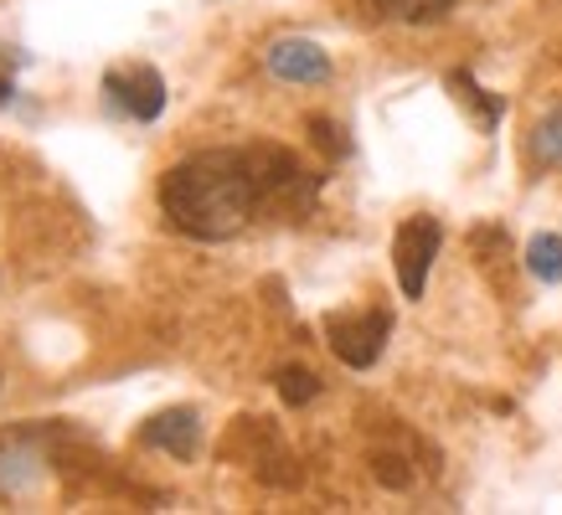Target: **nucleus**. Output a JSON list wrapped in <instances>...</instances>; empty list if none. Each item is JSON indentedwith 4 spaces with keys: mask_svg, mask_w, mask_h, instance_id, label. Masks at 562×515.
I'll list each match as a JSON object with an SVG mask.
<instances>
[{
    "mask_svg": "<svg viewBox=\"0 0 562 515\" xmlns=\"http://www.w3.org/2000/svg\"><path fill=\"white\" fill-rule=\"evenodd\" d=\"M11 93H16V83H11V78H0V103H11Z\"/></svg>",
    "mask_w": 562,
    "mask_h": 515,
    "instance_id": "obj_14",
    "label": "nucleus"
},
{
    "mask_svg": "<svg viewBox=\"0 0 562 515\" xmlns=\"http://www.w3.org/2000/svg\"><path fill=\"white\" fill-rule=\"evenodd\" d=\"M310 129H315V145H321V150H330V154H341V150H346L341 129H336L330 119H310Z\"/></svg>",
    "mask_w": 562,
    "mask_h": 515,
    "instance_id": "obj_13",
    "label": "nucleus"
},
{
    "mask_svg": "<svg viewBox=\"0 0 562 515\" xmlns=\"http://www.w3.org/2000/svg\"><path fill=\"white\" fill-rule=\"evenodd\" d=\"M325 330H330V351H336L351 371H367V366L382 356V345H387L392 320L382 309H367V314H336Z\"/></svg>",
    "mask_w": 562,
    "mask_h": 515,
    "instance_id": "obj_3",
    "label": "nucleus"
},
{
    "mask_svg": "<svg viewBox=\"0 0 562 515\" xmlns=\"http://www.w3.org/2000/svg\"><path fill=\"white\" fill-rule=\"evenodd\" d=\"M439 242H443V227L434 217H408V222L397 227V238H392V268H397V284H403L408 299H424L428 268L439 258Z\"/></svg>",
    "mask_w": 562,
    "mask_h": 515,
    "instance_id": "obj_2",
    "label": "nucleus"
},
{
    "mask_svg": "<svg viewBox=\"0 0 562 515\" xmlns=\"http://www.w3.org/2000/svg\"><path fill=\"white\" fill-rule=\"evenodd\" d=\"M527 268L542 284H562V238L558 232H537V238L527 242Z\"/></svg>",
    "mask_w": 562,
    "mask_h": 515,
    "instance_id": "obj_8",
    "label": "nucleus"
},
{
    "mask_svg": "<svg viewBox=\"0 0 562 515\" xmlns=\"http://www.w3.org/2000/svg\"><path fill=\"white\" fill-rule=\"evenodd\" d=\"M263 62H269V72L284 78V83H325V78H330V57H325L315 42H305V36L273 42V47L263 52Z\"/></svg>",
    "mask_w": 562,
    "mask_h": 515,
    "instance_id": "obj_5",
    "label": "nucleus"
},
{
    "mask_svg": "<svg viewBox=\"0 0 562 515\" xmlns=\"http://www.w3.org/2000/svg\"><path fill=\"white\" fill-rule=\"evenodd\" d=\"M449 88H454L470 108H480V129H495V124H501V114H506V99H501V93H485L470 72H454V78H449Z\"/></svg>",
    "mask_w": 562,
    "mask_h": 515,
    "instance_id": "obj_7",
    "label": "nucleus"
},
{
    "mask_svg": "<svg viewBox=\"0 0 562 515\" xmlns=\"http://www.w3.org/2000/svg\"><path fill=\"white\" fill-rule=\"evenodd\" d=\"M139 438L150 448H166L176 459H191L196 444H202V423H196V412L191 408H171V412H155L150 423L139 428Z\"/></svg>",
    "mask_w": 562,
    "mask_h": 515,
    "instance_id": "obj_6",
    "label": "nucleus"
},
{
    "mask_svg": "<svg viewBox=\"0 0 562 515\" xmlns=\"http://www.w3.org/2000/svg\"><path fill=\"white\" fill-rule=\"evenodd\" d=\"M103 93H109V103L120 114H130L139 124L160 119V108H166V78L155 68H135L130 78L124 72H103Z\"/></svg>",
    "mask_w": 562,
    "mask_h": 515,
    "instance_id": "obj_4",
    "label": "nucleus"
},
{
    "mask_svg": "<svg viewBox=\"0 0 562 515\" xmlns=\"http://www.w3.org/2000/svg\"><path fill=\"white\" fill-rule=\"evenodd\" d=\"M531 150H537V160H542V165H562V108H558V114H547V119L537 124Z\"/></svg>",
    "mask_w": 562,
    "mask_h": 515,
    "instance_id": "obj_11",
    "label": "nucleus"
},
{
    "mask_svg": "<svg viewBox=\"0 0 562 515\" xmlns=\"http://www.w3.org/2000/svg\"><path fill=\"white\" fill-rule=\"evenodd\" d=\"M372 5L382 11V16H392V21H413V26H418V21H439L443 11L454 5V0H372Z\"/></svg>",
    "mask_w": 562,
    "mask_h": 515,
    "instance_id": "obj_9",
    "label": "nucleus"
},
{
    "mask_svg": "<svg viewBox=\"0 0 562 515\" xmlns=\"http://www.w3.org/2000/svg\"><path fill=\"white\" fill-rule=\"evenodd\" d=\"M315 392H321L315 371H305V366H284V371H279V397H284L290 408H305Z\"/></svg>",
    "mask_w": 562,
    "mask_h": 515,
    "instance_id": "obj_10",
    "label": "nucleus"
},
{
    "mask_svg": "<svg viewBox=\"0 0 562 515\" xmlns=\"http://www.w3.org/2000/svg\"><path fill=\"white\" fill-rule=\"evenodd\" d=\"M372 474L382 484H392V490H408V484H413V474L403 469V459H397V454H376V459H372Z\"/></svg>",
    "mask_w": 562,
    "mask_h": 515,
    "instance_id": "obj_12",
    "label": "nucleus"
},
{
    "mask_svg": "<svg viewBox=\"0 0 562 515\" xmlns=\"http://www.w3.org/2000/svg\"><path fill=\"white\" fill-rule=\"evenodd\" d=\"M263 202L254 181V165H248V150H202L171 165L166 181H160V206L187 238L202 242H222L233 238L254 206Z\"/></svg>",
    "mask_w": 562,
    "mask_h": 515,
    "instance_id": "obj_1",
    "label": "nucleus"
}]
</instances>
